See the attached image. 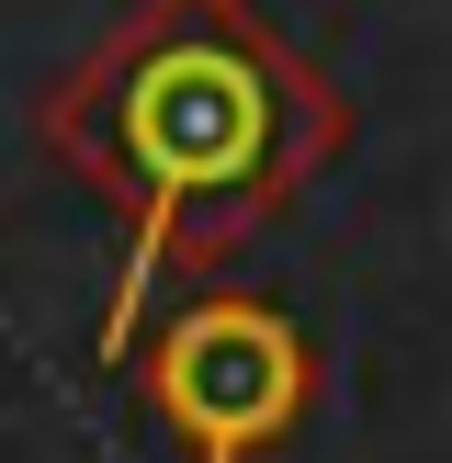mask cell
<instances>
[{
    "instance_id": "cell-1",
    "label": "cell",
    "mask_w": 452,
    "mask_h": 463,
    "mask_svg": "<svg viewBox=\"0 0 452 463\" xmlns=\"http://www.w3.org/2000/svg\"><path fill=\"white\" fill-rule=\"evenodd\" d=\"M34 136L125 215V271L90 328V351L125 373L170 271H226L306 203V181L339 170L351 102L260 0H136L34 102Z\"/></svg>"
},
{
    "instance_id": "cell-2",
    "label": "cell",
    "mask_w": 452,
    "mask_h": 463,
    "mask_svg": "<svg viewBox=\"0 0 452 463\" xmlns=\"http://www.w3.org/2000/svg\"><path fill=\"white\" fill-rule=\"evenodd\" d=\"M147 430L193 463H260L316 419V339L260 294H203L136 351Z\"/></svg>"
}]
</instances>
